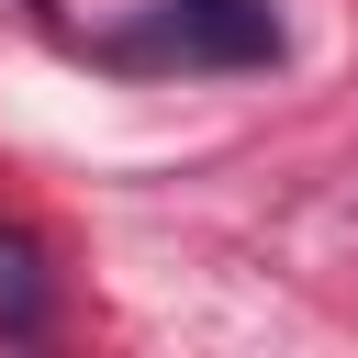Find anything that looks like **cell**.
I'll return each instance as SVG.
<instances>
[{"mask_svg": "<svg viewBox=\"0 0 358 358\" xmlns=\"http://www.w3.org/2000/svg\"><path fill=\"white\" fill-rule=\"evenodd\" d=\"M34 324H45V246L0 224V336H34Z\"/></svg>", "mask_w": 358, "mask_h": 358, "instance_id": "2", "label": "cell"}, {"mask_svg": "<svg viewBox=\"0 0 358 358\" xmlns=\"http://www.w3.org/2000/svg\"><path fill=\"white\" fill-rule=\"evenodd\" d=\"M190 56H268L280 45V22H268V0H179V22H168Z\"/></svg>", "mask_w": 358, "mask_h": 358, "instance_id": "1", "label": "cell"}]
</instances>
